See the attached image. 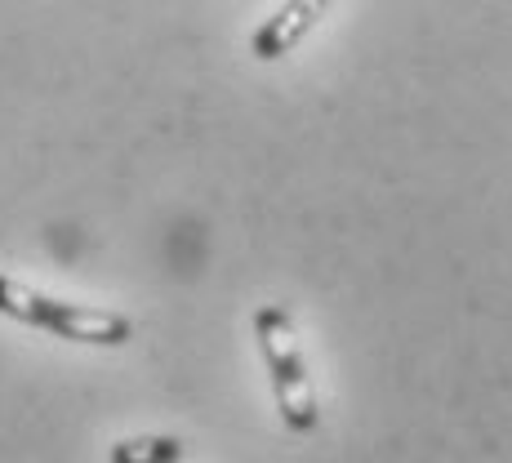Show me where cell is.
<instances>
[{"instance_id": "obj_3", "label": "cell", "mask_w": 512, "mask_h": 463, "mask_svg": "<svg viewBox=\"0 0 512 463\" xmlns=\"http://www.w3.org/2000/svg\"><path fill=\"white\" fill-rule=\"evenodd\" d=\"M321 18H326V5H321V0H290V5H281L277 14L250 36V54L263 58V63L285 58L290 49L303 45V36H308Z\"/></svg>"}, {"instance_id": "obj_1", "label": "cell", "mask_w": 512, "mask_h": 463, "mask_svg": "<svg viewBox=\"0 0 512 463\" xmlns=\"http://www.w3.org/2000/svg\"><path fill=\"white\" fill-rule=\"evenodd\" d=\"M0 317L49 330L67 343H94V348H121L134 334L130 317H121V312L63 303V299H54V294H41L14 277H0Z\"/></svg>"}, {"instance_id": "obj_2", "label": "cell", "mask_w": 512, "mask_h": 463, "mask_svg": "<svg viewBox=\"0 0 512 463\" xmlns=\"http://www.w3.org/2000/svg\"><path fill=\"white\" fill-rule=\"evenodd\" d=\"M254 339H259V352L268 361L272 397H277L285 428L312 432L321 423V410H317V392H312V379H308V361H303L299 339H294L290 312L277 308V303L259 308L254 312Z\"/></svg>"}, {"instance_id": "obj_4", "label": "cell", "mask_w": 512, "mask_h": 463, "mask_svg": "<svg viewBox=\"0 0 512 463\" xmlns=\"http://www.w3.org/2000/svg\"><path fill=\"white\" fill-rule=\"evenodd\" d=\"M112 463H183L187 446L179 437H125L112 446Z\"/></svg>"}]
</instances>
